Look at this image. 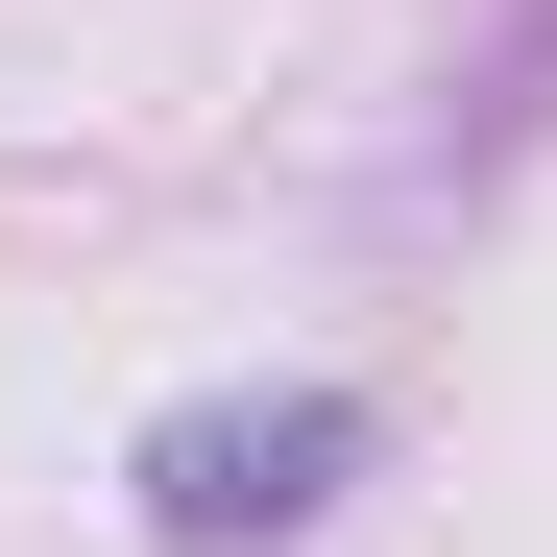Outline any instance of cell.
Returning <instances> with one entry per match:
<instances>
[{"instance_id":"obj_1","label":"cell","mask_w":557,"mask_h":557,"mask_svg":"<svg viewBox=\"0 0 557 557\" xmlns=\"http://www.w3.org/2000/svg\"><path fill=\"white\" fill-rule=\"evenodd\" d=\"M339 460H363V412H339V388H267V412H170V436H146V533H170V557L315 533V509H339Z\"/></svg>"}]
</instances>
